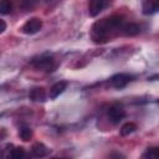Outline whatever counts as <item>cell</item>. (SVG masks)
Returning a JSON list of instances; mask_svg holds the SVG:
<instances>
[{
	"label": "cell",
	"instance_id": "cell-1",
	"mask_svg": "<svg viewBox=\"0 0 159 159\" xmlns=\"http://www.w3.org/2000/svg\"><path fill=\"white\" fill-rule=\"evenodd\" d=\"M125 20L120 15H112L96 21L91 29V39L94 43H106L113 37L123 35Z\"/></svg>",
	"mask_w": 159,
	"mask_h": 159
},
{
	"label": "cell",
	"instance_id": "cell-2",
	"mask_svg": "<svg viewBox=\"0 0 159 159\" xmlns=\"http://www.w3.org/2000/svg\"><path fill=\"white\" fill-rule=\"evenodd\" d=\"M31 63L36 70H41V71H45V72H52L56 67L55 58L50 55L37 56L31 61Z\"/></svg>",
	"mask_w": 159,
	"mask_h": 159
},
{
	"label": "cell",
	"instance_id": "cell-3",
	"mask_svg": "<svg viewBox=\"0 0 159 159\" xmlns=\"http://www.w3.org/2000/svg\"><path fill=\"white\" fill-rule=\"evenodd\" d=\"M127 113L124 107L120 103H113L109 106L108 111H107V117L108 119L113 123V124H118L119 122H122L125 118Z\"/></svg>",
	"mask_w": 159,
	"mask_h": 159
},
{
	"label": "cell",
	"instance_id": "cell-4",
	"mask_svg": "<svg viewBox=\"0 0 159 159\" xmlns=\"http://www.w3.org/2000/svg\"><path fill=\"white\" fill-rule=\"evenodd\" d=\"M41 27H42V20L39 17H32L22 25L21 31L26 35H35L41 30Z\"/></svg>",
	"mask_w": 159,
	"mask_h": 159
},
{
	"label": "cell",
	"instance_id": "cell-5",
	"mask_svg": "<svg viewBox=\"0 0 159 159\" xmlns=\"http://www.w3.org/2000/svg\"><path fill=\"white\" fill-rule=\"evenodd\" d=\"M111 0H89L88 1V14L89 16L94 17L99 15L108 5Z\"/></svg>",
	"mask_w": 159,
	"mask_h": 159
},
{
	"label": "cell",
	"instance_id": "cell-6",
	"mask_svg": "<svg viewBox=\"0 0 159 159\" xmlns=\"http://www.w3.org/2000/svg\"><path fill=\"white\" fill-rule=\"evenodd\" d=\"M132 78L133 77L130 75H128V73H117L111 78V83H112V86L114 88L120 89V88H124L132 81Z\"/></svg>",
	"mask_w": 159,
	"mask_h": 159
},
{
	"label": "cell",
	"instance_id": "cell-7",
	"mask_svg": "<svg viewBox=\"0 0 159 159\" xmlns=\"http://www.w3.org/2000/svg\"><path fill=\"white\" fill-rule=\"evenodd\" d=\"M142 10L144 15H153L159 11V0H143Z\"/></svg>",
	"mask_w": 159,
	"mask_h": 159
},
{
	"label": "cell",
	"instance_id": "cell-8",
	"mask_svg": "<svg viewBox=\"0 0 159 159\" xmlns=\"http://www.w3.org/2000/svg\"><path fill=\"white\" fill-rule=\"evenodd\" d=\"M67 86H68V82H67V81H58V82H56L55 84H52V87L50 88V92H48L50 98H51V99L57 98V97L67 88Z\"/></svg>",
	"mask_w": 159,
	"mask_h": 159
},
{
	"label": "cell",
	"instance_id": "cell-9",
	"mask_svg": "<svg viewBox=\"0 0 159 159\" xmlns=\"http://www.w3.org/2000/svg\"><path fill=\"white\" fill-rule=\"evenodd\" d=\"M29 98L34 102H41V101H45L46 98V92H45V88L43 87H35L30 91L29 93Z\"/></svg>",
	"mask_w": 159,
	"mask_h": 159
},
{
	"label": "cell",
	"instance_id": "cell-10",
	"mask_svg": "<svg viewBox=\"0 0 159 159\" xmlns=\"http://www.w3.org/2000/svg\"><path fill=\"white\" fill-rule=\"evenodd\" d=\"M48 148L42 144V143H35L31 148V154L36 158H42V157H46L48 154Z\"/></svg>",
	"mask_w": 159,
	"mask_h": 159
},
{
	"label": "cell",
	"instance_id": "cell-11",
	"mask_svg": "<svg viewBox=\"0 0 159 159\" xmlns=\"http://www.w3.org/2000/svg\"><path fill=\"white\" fill-rule=\"evenodd\" d=\"M140 31V26L135 22H125L124 29H123V35L124 36H134L137 34H139Z\"/></svg>",
	"mask_w": 159,
	"mask_h": 159
},
{
	"label": "cell",
	"instance_id": "cell-12",
	"mask_svg": "<svg viewBox=\"0 0 159 159\" xmlns=\"http://www.w3.org/2000/svg\"><path fill=\"white\" fill-rule=\"evenodd\" d=\"M26 157V152L22 147H12L10 144V150L7 154V158H12V159H21Z\"/></svg>",
	"mask_w": 159,
	"mask_h": 159
},
{
	"label": "cell",
	"instance_id": "cell-13",
	"mask_svg": "<svg viewBox=\"0 0 159 159\" xmlns=\"http://www.w3.org/2000/svg\"><path fill=\"white\" fill-rule=\"evenodd\" d=\"M19 137L24 140V142H27L31 139L32 137V130L29 125H21L20 127V130H19Z\"/></svg>",
	"mask_w": 159,
	"mask_h": 159
},
{
	"label": "cell",
	"instance_id": "cell-14",
	"mask_svg": "<svg viewBox=\"0 0 159 159\" xmlns=\"http://www.w3.org/2000/svg\"><path fill=\"white\" fill-rule=\"evenodd\" d=\"M135 129H137L135 123L128 122V123H125V124L122 125V128H120V134H122V135H129V134H132L133 132H135Z\"/></svg>",
	"mask_w": 159,
	"mask_h": 159
},
{
	"label": "cell",
	"instance_id": "cell-15",
	"mask_svg": "<svg viewBox=\"0 0 159 159\" xmlns=\"http://www.w3.org/2000/svg\"><path fill=\"white\" fill-rule=\"evenodd\" d=\"M12 10V1L11 0H1L0 2V12L1 15H7Z\"/></svg>",
	"mask_w": 159,
	"mask_h": 159
},
{
	"label": "cell",
	"instance_id": "cell-16",
	"mask_svg": "<svg viewBox=\"0 0 159 159\" xmlns=\"http://www.w3.org/2000/svg\"><path fill=\"white\" fill-rule=\"evenodd\" d=\"M144 158H150V159H159V147H150L148 148L144 154Z\"/></svg>",
	"mask_w": 159,
	"mask_h": 159
},
{
	"label": "cell",
	"instance_id": "cell-17",
	"mask_svg": "<svg viewBox=\"0 0 159 159\" xmlns=\"http://www.w3.org/2000/svg\"><path fill=\"white\" fill-rule=\"evenodd\" d=\"M40 0H21V7L24 10H31L34 6L37 5Z\"/></svg>",
	"mask_w": 159,
	"mask_h": 159
},
{
	"label": "cell",
	"instance_id": "cell-18",
	"mask_svg": "<svg viewBox=\"0 0 159 159\" xmlns=\"http://www.w3.org/2000/svg\"><path fill=\"white\" fill-rule=\"evenodd\" d=\"M5 30H6V24H5V21H4V20H1V30H0V31H1V32H4Z\"/></svg>",
	"mask_w": 159,
	"mask_h": 159
},
{
	"label": "cell",
	"instance_id": "cell-19",
	"mask_svg": "<svg viewBox=\"0 0 159 159\" xmlns=\"http://www.w3.org/2000/svg\"><path fill=\"white\" fill-rule=\"evenodd\" d=\"M47 1H50V0H47Z\"/></svg>",
	"mask_w": 159,
	"mask_h": 159
}]
</instances>
